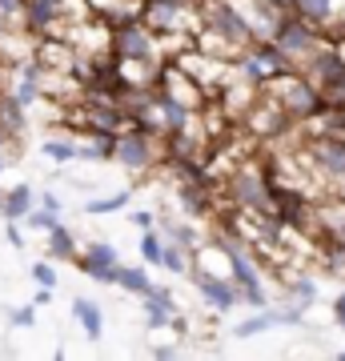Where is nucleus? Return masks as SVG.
Returning a JSON list of instances; mask_svg holds the SVG:
<instances>
[{
	"mask_svg": "<svg viewBox=\"0 0 345 361\" xmlns=\"http://www.w3.org/2000/svg\"><path fill=\"white\" fill-rule=\"evenodd\" d=\"M77 265H80L85 277L113 285V273H116V265H121V253H116L113 241H101V237H97V241H89V245L77 253Z\"/></svg>",
	"mask_w": 345,
	"mask_h": 361,
	"instance_id": "6e6552de",
	"label": "nucleus"
},
{
	"mask_svg": "<svg viewBox=\"0 0 345 361\" xmlns=\"http://www.w3.org/2000/svg\"><path fill=\"white\" fill-rule=\"evenodd\" d=\"M141 301H145V322H149V329H169V325H173V329H181L177 301H173V293H169L165 285H153Z\"/></svg>",
	"mask_w": 345,
	"mask_h": 361,
	"instance_id": "1a4fd4ad",
	"label": "nucleus"
},
{
	"mask_svg": "<svg viewBox=\"0 0 345 361\" xmlns=\"http://www.w3.org/2000/svg\"><path fill=\"white\" fill-rule=\"evenodd\" d=\"M301 157L325 189L345 193V129L309 133V141L301 145Z\"/></svg>",
	"mask_w": 345,
	"mask_h": 361,
	"instance_id": "f03ea898",
	"label": "nucleus"
},
{
	"mask_svg": "<svg viewBox=\"0 0 345 361\" xmlns=\"http://www.w3.org/2000/svg\"><path fill=\"white\" fill-rule=\"evenodd\" d=\"M40 153L56 161V165H68V161H77V133H49L44 145H40Z\"/></svg>",
	"mask_w": 345,
	"mask_h": 361,
	"instance_id": "2eb2a0df",
	"label": "nucleus"
},
{
	"mask_svg": "<svg viewBox=\"0 0 345 361\" xmlns=\"http://www.w3.org/2000/svg\"><path fill=\"white\" fill-rule=\"evenodd\" d=\"M189 281L197 285V293L205 297V305L213 313H229L233 305H241V293H237V281L229 273H209V269H189Z\"/></svg>",
	"mask_w": 345,
	"mask_h": 361,
	"instance_id": "0eeeda50",
	"label": "nucleus"
},
{
	"mask_svg": "<svg viewBox=\"0 0 345 361\" xmlns=\"http://www.w3.org/2000/svg\"><path fill=\"white\" fill-rule=\"evenodd\" d=\"M333 317H337V325L345 329V289L337 293V301H333Z\"/></svg>",
	"mask_w": 345,
	"mask_h": 361,
	"instance_id": "bb28decb",
	"label": "nucleus"
},
{
	"mask_svg": "<svg viewBox=\"0 0 345 361\" xmlns=\"http://www.w3.org/2000/svg\"><path fill=\"white\" fill-rule=\"evenodd\" d=\"M161 253H165V233L157 229V225L153 229H141V261L161 269Z\"/></svg>",
	"mask_w": 345,
	"mask_h": 361,
	"instance_id": "6ab92c4d",
	"label": "nucleus"
},
{
	"mask_svg": "<svg viewBox=\"0 0 345 361\" xmlns=\"http://www.w3.org/2000/svg\"><path fill=\"white\" fill-rule=\"evenodd\" d=\"M133 225H137V229H153V225H157V213L141 209V213H133Z\"/></svg>",
	"mask_w": 345,
	"mask_h": 361,
	"instance_id": "a878e982",
	"label": "nucleus"
},
{
	"mask_svg": "<svg viewBox=\"0 0 345 361\" xmlns=\"http://www.w3.org/2000/svg\"><path fill=\"white\" fill-rule=\"evenodd\" d=\"M269 40L285 52V61H289L293 68H305L309 56L321 52L333 37H325V32H317L313 25H305L297 13H282L277 16V25H273V32H269Z\"/></svg>",
	"mask_w": 345,
	"mask_h": 361,
	"instance_id": "7ed1b4c3",
	"label": "nucleus"
},
{
	"mask_svg": "<svg viewBox=\"0 0 345 361\" xmlns=\"http://www.w3.org/2000/svg\"><path fill=\"white\" fill-rule=\"evenodd\" d=\"M189 265H193V253H189V249L177 245V241H165V253H161V269L189 277Z\"/></svg>",
	"mask_w": 345,
	"mask_h": 361,
	"instance_id": "a211bd4d",
	"label": "nucleus"
},
{
	"mask_svg": "<svg viewBox=\"0 0 345 361\" xmlns=\"http://www.w3.org/2000/svg\"><path fill=\"white\" fill-rule=\"evenodd\" d=\"M44 237H49V257L52 261H77L80 245H77V237H73V229H68V225H61V221H56Z\"/></svg>",
	"mask_w": 345,
	"mask_h": 361,
	"instance_id": "ddd939ff",
	"label": "nucleus"
},
{
	"mask_svg": "<svg viewBox=\"0 0 345 361\" xmlns=\"http://www.w3.org/2000/svg\"><path fill=\"white\" fill-rule=\"evenodd\" d=\"M113 161L121 169H128V173H153L157 161H165V145L153 133L128 125V129H121L113 137Z\"/></svg>",
	"mask_w": 345,
	"mask_h": 361,
	"instance_id": "20e7f679",
	"label": "nucleus"
},
{
	"mask_svg": "<svg viewBox=\"0 0 345 361\" xmlns=\"http://www.w3.org/2000/svg\"><path fill=\"white\" fill-rule=\"evenodd\" d=\"M282 325V317H277V310H253L245 322L233 325V337H257V334H269V329H277Z\"/></svg>",
	"mask_w": 345,
	"mask_h": 361,
	"instance_id": "dca6fc26",
	"label": "nucleus"
},
{
	"mask_svg": "<svg viewBox=\"0 0 345 361\" xmlns=\"http://www.w3.org/2000/svg\"><path fill=\"white\" fill-rule=\"evenodd\" d=\"M73 317H77V325L85 329L89 341H101L104 337V310L97 305V301H89V297H73Z\"/></svg>",
	"mask_w": 345,
	"mask_h": 361,
	"instance_id": "f8f14e48",
	"label": "nucleus"
},
{
	"mask_svg": "<svg viewBox=\"0 0 345 361\" xmlns=\"http://www.w3.org/2000/svg\"><path fill=\"white\" fill-rule=\"evenodd\" d=\"M85 4H89V16H97V20L113 28V25H125V20H137L145 0H85Z\"/></svg>",
	"mask_w": 345,
	"mask_h": 361,
	"instance_id": "9d476101",
	"label": "nucleus"
},
{
	"mask_svg": "<svg viewBox=\"0 0 345 361\" xmlns=\"http://www.w3.org/2000/svg\"><path fill=\"white\" fill-rule=\"evenodd\" d=\"M37 205H40V209H49V213H61V197L44 189V193H37Z\"/></svg>",
	"mask_w": 345,
	"mask_h": 361,
	"instance_id": "b1692460",
	"label": "nucleus"
},
{
	"mask_svg": "<svg viewBox=\"0 0 345 361\" xmlns=\"http://www.w3.org/2000/svg\"><path fill=\"white\" fill-rule=\"evenodd\" d=\"M4 165H8V157H4V153H0V173H4Z\"/></svg>",
	"mask_w": 345,
	"mask_h": 361,
	"instance_id": "cd10ccee",
	"label": "nucleus"
},
{
	"mask_svg": "<svg viewBox=\"0 0 345 361\" xmlns=\"http://www.w3.org/2000/svg\"><path fill=\"white\" fill-rule=\"evenodd\" d=\"M56 221H61V213H49V209L32 205V209H28V217L20 221V225H28V229H37V233H49Z\"/></svg>",
	"mask_w": 345,
	"mask_h": 361,
	"instance_id": "aec40b11",
	"label": "nucleus"
},
{
	"mask_svg": "<svg viewBox=\"0 0 345 361\" xmlns=\"http://www.w3.org/2000/svg\"><path fill=\"white\" fill-rule=\"evenodd\" d=\"M261 92H269L273 101L282 104L285 116H289L293 125H305L309 116L321 113V92L301 68H285V73H277V77H269L265 85H261Z\"/></svg>",
	"mask_w": 345,
	"mask_h": 361,
	"instance_id": "f257e3e1",
	"label": "nucleus"
},
{
	"mask_svg": "<svg viewBox=\"0 0 345 361\" xmlns=\"http://www.w3.org/2000/svg\"><path fill=\"white\" fill-rule=\"evenodd\" d=\"M8 322H13V329H32V325H37V305H28V310H13V313H8Z\"/></svg>",
	"mask_w": 345,
	"mask_h": 361,
	"instance_id": "4be33fe9",
	"label": "nucleus"
},
{
	"mask_svg": "<svg viewBox=\"0 0 345 361\" xmlns=\"http://www.w3.org/2000/svg\"><path fill=\"white\" fill-rule=\"evenodd\" d=\"M4 237H8V245L20 249L25 245V233H20V221H8V229H4Z\"/></svg>",
	"mask_w": 345,
	"mask_h": 361,
	"instance_id": "393cba45",
	"label": "nucleus"
},
{
	"mask_svg": "<svg viewBox=\"0 0 345 361\" xmlns=\"http://www.w3.org/2000/svg\"><path fill=\"white\" fill-rule=\"evenodd\" d=\"M341 8H345V0H341Z\"/></svg>",
	"mask_w": 345,
	"mask_h": 361,
	"instance_id": "c85d7f7f",
	"label": "nucleus"
},
{
	"mask_svg": "<svg viewBox=\"0 0 345 361\" xmlns=\"http://www.w3.org/2000/svg\"><path fill=\"white\" fill-rule=\"evenodd\" d=\"M113 285H121V289H125V293H133V297H145L149 289H153V277H149V269H145V265H116Z\"/></svg>",
	"mask_w": 345,
	"mask_h": 361,
	"instance_id": "4468645a",
	"label": "nucleus"
},
{
	"mask_svg": "<svg viewBox=\"0 0 345 361\" xmlns=\"http://www.w3.org/2000/svg\"><path fill=\"white\" fill-rule=\"evenodd\" d=\"M28 273H32V281H37V285H49V289H56V269H52V261H37Z\"/></svg>",
	"mask_w": 345,
	"mask_h": 361,
	"instance_id": "412c9836",
	"label": "nucleus"
},
{
	"mask_svg": "<svg viewBox=\"0 0 345 361\" xmlns=\"http://www.w3.org/2000/svg\"><path fill=\"white\" fill-rule=\"evenodd\" d=\"M149 357H157V361H173V357H181V345H153V349H149Z\"/></svg>",
	"mask_w": 345,
	"mask_h": 361,
	"instance_id": "5701e85b",
	"label": "nucleus"
},
{
	"mask_svg": "<svg viewBox=\"0 0 345 361\" xmlns=\"http://www.w3.org/2000/svg\"><path fill=\"white\" fill-rule=\"evenodd\" d=\"M32 205H37V189L32 185H13V189L0 193V217L4 221H25Z\"/></svg>",
	"mask_w": 345,
	"mask_h": 361,
	"instance_id": "9b49d317",
	"label": "nucleus"
},
{
	"mask_svg": "<svg viewBox=\"0 0 345 361\" xmlns=\"http://www.w3.org/2000/svg\"><path fill=\"white\" fill-rule=\"evenodd\" d=\"M157 92L161 97H169L173 104H181V109H189V113H201L205 104H209V92L197 85V77H193L189 68H181L177 61H161V68H157Z\"/></svg>",
	"mask_w": 345,
	"mask_h": 361,
	"instance_id": "39448f33",
	"label": "nucleus"
},
{
	"mask_svg": "<svg viewBox=\"0 0 345 361\" xmlns=\"http://www.w3.org/2000/svg\"><path fill=\"white\" fill-rule=\"evenodd\" d=\"M128 201H133V189H116V193L92 197L89 205H85V213H89V217H104V213H116V209H125Z\"/></svg>",
	"mask_w": 345,
	"mask_h": 361,
	"instance_id": "f3484780",
	"label": "nucleus"
},
{
	"mask_svg": "<svg viewBox=\"0 0 345 361\" xmlns=\"http://www.w3.org/2000/svg\"><path fill=\"white\" fill-rule=\"evenodd\" d=\"M109 49H113V56H121V61H161V56H157V32L145 25L141 16H137V20H125V25H113Z\"/></svg>",
	"mask_w": 345,
	"mask_h": 361,
	"instance_id": "423d86ee",
	"label": "nucleus"
}]
</instances>
